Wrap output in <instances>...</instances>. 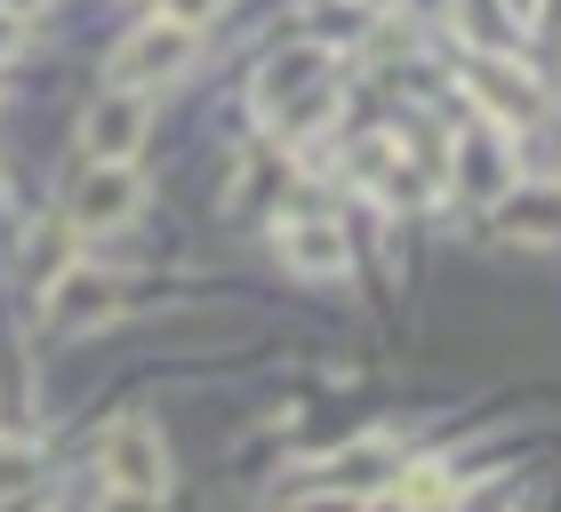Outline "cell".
<instances>
[{
    "instance_id": "cell-1",
    "label": "cell",
    "mask_w": 561,
    "mask_h": 512,
    "mask_svg": "<svg viewBox=\"0 0 561 512\" xmlns=\"http://www.w3.org/2000/svg\"><path fill=\"white\" fill-rule=\"evenodd\" d=\"M449 185L466 193V200H505V193H514V144H505L497 120L457 128V144H449Z\"/></svg>"
},
{
    "instance_id": "cell-2",
    "label": "cell",
    "mask_w": 561,
    "mask_h": 512,
    "mask_svg": "<svg viewBox=\"0 0 561 512\" xmlns=\"http://www.w3.org/2000/svg\"><path fill=\"white\" fill-rule=\"evenodd\" d=\"M105 480L121 497H161L169 489V449L152 432V417H121L105 432Z\"/></svg>"
},
{
    "instance_id": "cell-3",
    "label": "cell",
    "mask_w": 561,
    "mask_h": 512,
    "mask_svg": "<svg viewBox=\"0 0 561 512\" xmlns=\"http://www.w3.org/2000/svg\"><path fill=\"white\" fill-rule=\"evenodd\" d=\"M185 57H193V33H185V24H169V16H152V24H137V33L113 48V89L176 81V72H185Z\"/></svg>"
},
{
    "instance_id": "cell-4",
    "label": "cell",
    "mask_w": 561,
    "mask_h": 512,
    "mask_svg": "<svg viewBox=\"0 0 561 512\" xmlns=\"http://www.w3.org/2000/svg\"><path fill=\"white\" fill-rule=\"evenodd\" d=\"M289 96H329V57L321 48H280V57L257 65V81H249V113L265 128L289 113Z\"/></svg>"
},
{
    "instance_id": "cell-5",
    "label": "cell",
    "mask_w": 561,
    "mask_h": 512,
    "mask_svg": "<svg viewBox=\"0 0 561 512\" xmlns=\"http://www.w3.org/2000/svg\"><path fill=\"white\" fill-rule=\"evenodd\" d=\"M137 209H145V185H137L129 161H96L81 176V193H72V224H81V233H121Z\"/></svg>"
},
{
    "instance_id": "cell-6",
    "label": "cell",
    "mask_w": 561,
    "mask_h": 512,
    "mask_svg": "<svg viewBox=\"0 0 561 512\" xmlns=\"http://www.w3.org/2000/svg\"><path fill=\"white\" fill-rule=\"evenodd\" d=\"M113 304H121L113 272H105V265H89V256H72V265H65L57 280H48L41 313L57 321V328H96V321H113Z\"/></svg>"
},
{
    "instance_id": "cell-7",
    "label": "cell",
    "mask_w": 561,
    "mask_h": 512,
    "mask_svg": "<svg viewBox=\"0 0 561 512\" xmlns=\"http://www.w3.org/2000/svg\"><path fill=\"white\" fill-rule=\"evenodd\" d=\"M137 144H145V89L96 96L89 120H81V152H89V161H129Z\"/></svg>"
},
{
    "instance_id": "cell-8",
    "label": "cell",
    "mask_w": 561,
    "mask_h": 512,
    "mask_svg": "<svg viewBox=\"0 0 561 512\" xmlns=\"http://www.w3.org/2000/svg\"><path fill=\"white\" fill-rule=\"evenodd\" d=\"M466 89L497 113V128H538L546 120V89L529 81L522 65H490V57H481V65H466Z\"/></svg>"
},
{
    "instance_id": "cell-9",
    "label": "cell",
    "mask_w": 561,
    "mask_h": 512,
    "mask_svg": "<svg viewBox=\"0 0 561 512\" xmlns=\"http://www.w3.org/2000/svg\"><path fill=\"white\" fill-rule=\"evenodd\" d=\"M280 256L305 272V280H337L345 272V224H329V217H297V224H280Z\"/></svg>"
},
{
    "instance_id": "cell-10",
    "label": "cell",
    "mask_w": 561,
    "mask_h": 512,
    "mask_svg": "<svg viewBox=\"0 0 561 512\" xmlns=\"http://www.w3.org/2000/svg\"><path fill=\"white\" fill-rule=\"evenodd\" d=\"M401 504H410V512H449L457 489H449V473H442V465H417L410 480H401Z\"/></svg>"
},
{
    "instance_id": "cell-11",
    "label": "cell",
    "mask_w": 561,
    "mask_h": 512,
    "mask_svg": "<svg viewBox=\"0 0 561 512\" xmlns=\"http://www.w3.org/2000/svg\"><path fill=\"white\" fill-rule=\"evenodd\" d=\"M33 473H41V456L24 449V441H9V449H0V497H16L24 480H33Z\"/></svg>"
},
{
    "instance_id": "cell-12",
    "label": "cell",
    "mask_w": 561,
    "mask_h": 512,
    "mask_svg": "<svg viewBox=\"0 0 561 512\" xmlns=\"http://www.w3.org/2000/svg\"><path fill=\"white\" fill-rule=\"evenodd\" d=\"M217 9H225V0H161V16H169V24H185V33H201V24H209Z\"/></svg>"
},
{
    "instance_id": "cell-13",
    "label": "cell",
    "mask_w": 561,
    "mask_h": 512,
    "mask_svg": "<svg viewBox=\"0 0 561 512\" xmlns=\"http://www.w3.org/2000/svg\"><path fill=\"white\" fill-rule=\"evenodd\" d=\"M16 48H24V16H9V9H0V65H9Z\"/></svg>"
},
{
    "instance_id": "cell-14",
    "label": "cell",
    "mask_w": 561,
    "mask_h": 512,
    "mask_svg": "<svg viewBox=\"0 0 561 512\" xmlns=\"http://www.w3.org/2000/svg\"><path fill=\"white\" fill-rule=\"evenodd\" d=\"M505 9H514L522 24H538V9H546V0H505Z\"/></svg>"
},
{
    "instance_id": "cell-15",
    "label": "cell",
    "mask_w": 561,
    "mask_h": 512,
    "mask_svg": "<svg viewBox=\"0 0 561 512\" xmlns=\"http://www.w3.org/2000/svg\"><path fill=\"white\" fill-rule=\"evenodd\" d=\"M0 9H9V16H41L48 0H0Z\"/></svg>"
},
{
    "instance_id": "cell-16",
    "label": "cell",
    "mask_w": 561,
    "mask_h": 512,
    "mask_svg": "<svg viewBox=\"0 0 561 512\" xmlns=\"http://www.w3.org/2000/svg\"><path fill=\"white\" fill-rule=\"evenodd\" d=\"M113 497H121V489H113ZM113 512H152V497H121Z\"/></svg>"
},
{
    "instance_id": "cell-17",
    "label": "cell",
    "mask_w": 561,
    "mask_h": 512,
    "mask_svg": "<svg viewBox=\"0 0 561 512\" xmlns=\"http://www.w3.org/2000/svg\"><path fill=\"white\" fill-rule=\"evenodd\" d=\"M305 512H353V504L345 497H321V504H305Z\"/></svg>"
}]
</instances>
